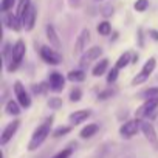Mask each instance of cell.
Wrapping results in <instances>:
<instances>
[{
	"instance_id": "cell-20",
	"label": "cell",
	"mask_w": 158,
	"mask_h": 158,
	"mask_svg": "<svg viewBox=\"0 0 158 158\" xmlns=\"http://www.w3.org/2000/svg\"><path fill=\"white\" fill-rule=\"evenodd\" d=\"M5 110H6V113H8V115H14V116H17V115L20 113V104L11 99V101H8V102H6Z\"/></svg>"
},
{
	"instance_id": "cell-8",
	"label": "cell",
	"mask_w": 158,
	"mask_h": 158,
	"mask_svg": "<svg viewBox=\"0 0 158 158\" xmlns=\"http://www.w3.org/2000/svg\"><path fill=\"white\" fill-rule=\"evenodd\" d=\"M158 106V98H152V99H146V102L136 110V118H143L146 115L153 113V110Z\"/></svg>"
},
{
	"instance_id": "cell-7",
	"label": "cell",
	"mask_w": 158,
	"mask_h": 158,
	"mask_svg": "<svg viewBox=\"0 0 158 158\" xmlns=\"http://www.w3.org/2000/svg\"><path fill=\"white\" fill-rule=\"evenodd\" d=\"M90 42V31L89 30H82L81 34L77 36L76 39V44H74V50L73 53L74 54H79V53H82L85 48H87V44Z\"/></svg>"
},
{
	"instance_id": "cell-11",
	"label": "cell",
	"mask_w": 158,
	"mask_h": 158,
	"mask_svg": "<svg viewBox=\"0 0 158 158\" xmlns=\"http://www.w3.org/2000/svg\"><path fill=\"white\" fill-rule=\"evenodd\" d=\"M65 87V79L59 71H53L50 74V89L53 92H60Z\"/></svg>"
},
{
	"instance_id": "cell-5",
	"label": "cell",
	"mask_w": 158,
	"mask_h": 158,
	"mask_svg": "<svg viewBox=\"0 0 158 158\" xmlns=\"http://www.w3.org/2000/svg\"><path fill=\"white\" fill-rule=\"evenodd\" d=\"M40 57H42L47 64H51V65H57V64H60V60H62L60 54H59L54 48H50V47H42V48H40Z\"/></svg>"
},
{
	"instance_id": "cell-9",
	"label": "cell",
	"mask_w": 158,
	"mask_h": 158,
	"mask_svg": "<svg viewBox=\"0 0 158 158\" xmlns=\"http://www.w3.org/2000/svg\"><path fill=\"white\" fill-rule=\"evenodd\" d=\"M19 126H20V121H19V119H14L13 123H10V124L3 129V132H2V136H0V143H2V144H6V143L13 138V135L17 132Z\"/></svg>"
},
{
	"instance_id": "cell-22",
	"label": "cell",
	"mask_w": 158,
	"mask_h": 158,
	"mask_svg": "<svg viewBox=\"0 0 158 158\" xmlns=\"http://www.w3.org/2000/svg\"><path fill=\"white\" fill-rule=\"evenodd\" d=\"M155 65H156V60H155V57H150L146 64H144V67H143V70H141V74H144V76H150V73L155 70Z\"/></svg>"
},
{
	"instance_id": "cell-1",
	"label": "cell",
	"mask_w": 158,
	"mask_h": 158,
	"mask_svg": "<svg viewBox=\"0 0 158 158\" xmlns=\"http://www.w3.org/2000/svg\"><path fill=\"white\" fill-rule=\"evenodd\" d=\"M51 124H53V118L50 116L48 119H45V121L34 130V133H33V136H31V141H30V144H28V150H36V149L48 138L50 130H51Z\"/></svg>"
},
{
	"instance_id": "cell-31",
	"label": "cell",
	"mask_w": 158,
	"mask_h": 158,
	"mask_svg": "<svg viewBox=\"0 0 158 158\" xmlns=\"http://www.w3.org/2000/svg\"><path fill=\"white\" fill-rule=\"evenodd\" d=\"M73 153V149L71 147H67V149H64V150H60L57 155H54L53 158H70V155Z\"/></svg>"
},
{
	"instance_id": "cell-24",
	"label": "cell",
	"mask_w": 158,
	"mask_h": 158,
	"mask_svg": "<svg viewBox=\"0 0 158 158\" xmlns=\"http://www.w3.org/2000/svg\"><path fill=\"white\" fill-rule=\"evenodd\" d=\"M147 6H149V2H147V0H136V2H135V10L139 11V13L146 11Z\"/></svg>"
},
{
	"instance_id": "cell-14",
	"label": "cell",
	"mask_w": 158,
	"mask_h": 158,
	"mask_svg": "<svg viewBox=\"0 0 158 158\" xmlns=\"http://www.w3.org/2000/svg\"><path fill=\"white\" fill-rule=\"evenodd\" d=\"M47 37H48V40H50V45H51L54 50H59V48H60L59 36H57L56 30H54L51 25H48V27H47Z\"/></svg>"
},
{
	"instance_id": "cell-12",
	"label": "cell",
	"mask_w": 158,
	"mask_h": 158,
	"mask_svg": "<svg viewBox=\"0 0 158 158\" xmlns=\"http://www.w3.org/2000/svg\"><path fill=\"white\" fill-rule=\"evenodd\" d=\"M36 16H37V11H36V8L31 5V6H30V10L27 11V14H25V16H23V19H22V25L25 27V30H27V31H31V30L34 28Z\"/></svg>"
},
{
	"instance_id": "cell-26",
	"label": "cell",
	"mask_w": 158,
	"mask_h": 158,
	"mask_svg": "<svg viewBox=\"0 0 158 158\" xmlns=\"http://www.w3.org/2000/svg\"><path fill=\"white\" fill-rule=\"evenodd\" d=\"M143 96H146L147 99H152V98H158V87H155V89H149V90L143 92Z\"/></svg>"
},
{
	"instance_id": "cell-28",
	"label": "cell",
	"mask_w": 158,
	"mask_h": 158,
	"mask_svg": "<svg viewBox=\"0 0 158 158\" xmlns=\"http://www.w3.org/2000/svg\"><path fill=\"white\" fill-rule=\"evenodd\" d=\"M81 96H82V92L79 90V89H74V90L70 93V101H71V102H77L79 99H81Z\"/></svg>"
},
{
	"instance_id": "cell-34",
	"label": "cell",
	"mask_w": 158,
	"mask_h": 158,
	"mask_svg": "<svg viewBox=\"0 0 158 158\" xmlns=\"http://www.w3.org/2000/svg\"><path fill=\"white\" fill-rule=\"evenodd\" d=\"M113 93H115V92H113L112 89H109V90H106V92L99 93V95H98V98H99V99H107V98H110Z\"/></svg>"
},
{
	"instance_id": "cell-18",
	"label": "cell",
	"mask_w": 158,
	"mask_h": 158,
	"mask_svg": "<svg viewBox=\"0 0 158 158\" xmlns=\"http://www.w3.org/2000/svg\"><path fill=\"white\" fill-rule=\"evenodd\" d=\"M98 129H99V126L98 124H89V126H85L82 130H81V138H92L96 132H98Z\"/></svg>"
},
{
	"instance_id": "cell-15",
	"label": "cell",
	"mask_w": 158,
	"mask_h": 158,
	"mask_svg": "<svg viewBox=\"0 0 158 158\" xmlns=\"http://www.w3.org/2000/svg\"><path fill=\"white\" fill-rule=\"evenodd\" d=\"M5 22H6V25H8L11 30H14V31H19V30H20V23H22V20H20L17 16L8 14L6 19H5Z\"/></svg>"
},
{
	"instance_id": "cell-19",
	"label": "cell",
	"mask_w": 158,
	"mask_h": 158,
	"mask_svg": "<svg viewBox=\"0 0 158 158\" xmlns=\"http://www.w3.org/2000/svg\"><path fill=\"white\" fill-rule=\"evenodd\" d=\"M30 6H31L30 0H20V2H19V6H17V13H16V16L22 20L23 16L27 14V11L30 10Z\"/></svg>"
},
{
	"instance_id": "cell-32",
	"label": "cell",
	"mask_w": 158,
	"mask_h": 158,
	"mask_svg": "<svg viewBox=\"0 0 158 158\" xmlns=\"http://www.w3.org/2000/svg\"><path fill=\"white\" fill-rule=\"evenodd\" d=\"M14 2H16V0H2V11H3V13L10 11V10L13 8Z\"/></svg>"
},
{
	"instance_id": "cell-25",
	"label": "cell",
	"mask_w": 158,
	"mask_h": 158,
	"mask_svg": "<svg viewBox=\"0 0 158 158\" xmlns=\"http://www.w3.org/2000/svg\"><path fill=\"white\" fill-rule=\"evenodd\" d=\"M70 130H71V127H67V126H65V127H57V129L53 132V136H54V138H59V136H62V135H67Z\"/></svg>"
},
{
	"instance_id": "cell-13",
	"label": "cell",
	"mask_w": 158,
	"mask_h": 158,
	"mask_svg": "<svg viewBox=\"0 0 158 158\" xmlns=\"http://www.w3.org/2000/svg\"><path fill=\"white\" fill-rule=\"evenodd\" d=\"M92 115V112L90 110H76L74 113H71L70 116H68V121L73 124V126H77V124H81V123H84L89 116Z\"/></svg>"
},
{
	"instance_id": "cell-33",
	"label": "cell",
	"mask_w": 158,
	"mask_h": 158,
	"mask_svg": "<svg viewBox=\"0 0 158 158\" xmlns=\"http://www.w3.org/2000/svg\"><path fill=\"white\" fill-rule=\"evenodd\" d=\"M146 79H147V76H144V74H141V73H139L138 76H135V77H133V81H132V85H138V84L144 82Z\"/></svg>"
},
{
	"instance_id": "cell-21",
	"label": "cell",
	"mask_w": 158,
	"mask_h": 158,
	"mask_svg": "<svg viewBox=\"0 0 158 158\" xmlns=\"http://www.w3.org/2000/svg\"><path fill=\"white\" fill-rule=\"evenodd\" d=\"M132 60H133V59H132V54L127 51V53H124V54L119 56V59L116 60V65H115V67H116L118 70H119V68H124V67H127Z\"/></svg>"
},
{
	"instance_id": "cell-10",
	"label": "cell",
	"mask_w": 158,
	"mask_h": 158,
	"mask_svg": "<svg viewBox=\"0 0 158 158\" xmlns=\"http://www.w3.org/2000/svg\"><path fill=\"white\" fill-rule=\"evenodd\" d=\"M101 54H102V48H101V47H92V48H89V50L82 54V57H81V65H82V67H84V65H89L92 60H96Z\"/></svg>"
},
{
	"instance_id": "cell-2",
	"label": "cell",
	"mask_w": 158,
	"mask_h": 158,
	"mask_svg": "<svg viewBox=\"0 0 158 158\" xmlns=\"http://www.w3.org/2000/svg\"><path fill=\"white\" fill-rule=\"evenodd\" d=\"M25 51H27L25 42L23 40H17L14 44V47L11 48V59H10V64H8V70L10 71H14L20 65V62H22V59L25 56Z\"/></svg>"
},
{
	"instance_id": "cell-27",
	"label": "cell",
	"mask_w": 158,
	"mask_h": 158,
	"mask_svg": "<svg viewBox=\"0 0 158 158\" xmlns=\"http://www.w3.org/2000/svg\"><path fill=\"white\" fill-rule=\"evenodd\" d=\"M116 77H118V68L115 67V68H112V70L109 71V74H107V82H109V84L115 82Z\"/></svg>"
},
{
	"instance_id": "cell-29",
	"label": "cell",
	"mask_w": 158,
	"mask_h": 158,
	"mask_svg": "<svg viewBox=\"0 0 158 158\" xmlns=\"http://www.w3.org/2000/svg\"><path fill=\"white\" fill-rule=\"evenodd\" d=\"M48 87L50 85H47V84H36V85H33V92L36 95H40V93H45Z\"/></svg>"
},
{
	"instance_id": "cell-36",
	"label": "cell",
	"mask_w": 158,
	"mask_h": 158,
	"mask_svg": "<svg viewBox=\"0 0 158 158\" xmlns=\"http://www.w3.org/2000/svg\"><path fill=\"white\" fill-rule=\"evenodd\" d=\"M68 2H70V5H71V6H77L81 0H68Z\"/></svg>"
},
{
	"instance_id": "cell-16",
	"label": "cell",
	"mask_w": 158,
	"mask_h": 158,
	"mask_svg": "<svg viewBox=\"0 0 158 158\" xmlns=\"http://www.w3.org/2000/svg\"><path fill=\"white\" fill-rule=\"evenodd\" d=\"M67 77H68V81H71V82H82L85 79V73L82 70H71Z\"/></svg>"
},
{
	"instance_id": "cell-3",
	"label": "cell",
	"mask_w": 158,
	"mask_h": 158,
	"mask_svg": "<svg viewBox=\"0 0 158 158\" xmlns=\"http://www.w3.org/2000/svg\"><path fill=\"white\" fill-rule=\"evenodd\" d=\"M14 95H16V98H17V102H19L22 107L28 109V107L31 106V98L28 96V93H27V90H25V87L22 85L20 81H16V82H14Z\"/></svg>"
},
{
	"instance_id": "cell-4",
	"label": "cell",
	"mask_w": 158,
	"mask_h": 158,
	"mask_svg": "<svg viewBox=\"0 0 158 158\" xmlns=\"http://www.w3.org/2000/svg\"><path fill=\"white\" fill-rule=\"evenodd\" d=\"M141 127V124H139V121L138 119H130V121H126L123 126H121V129H119V135L123 136V138H132L133 135H136V132H138V129Z\"/></svg>"
},
{
	"instance_id": "cell-35",
	"label": "cell",
	"mask_w": 158,
	"mask_h": 158,
	"mask_svg": "<svg viewBox=\"0 0 158 158\" xmlns=\"http://www.w3.org/2000/svg\"><path fill=\"white\" fill-rule=\"evenodd\" d=\"M149 34L152 36V39H155V40H158V33H156L155 30H150V31H149Z\"/></svg>"
},
{
	"instance_id": "cell-17",
	"label": "cell",
	"mask_w": 158,
	"mask_h": 158,
	"mask_svg": "<svg viewBox=\"0 0 158 158\" xmlns=\"http://www.w3.org/2000/svg\"><path fill=\"white\" fill-rule=\"evenodd\" d=\"M107 67H109V60L107 59H101L93 68V76H102L107 71Z\"/></svg>"
},
{
	"instance_id": "cell-30",
	"label": "cell",
	"mask_w": 158,
	"mask_h": 158,
	"mask_svg": "<svg viewBox=\"0 0 158 158\" xmlns=\"http://www.w3.org/2000/svg\"><path fill=\"white\" fill-rule=\"evenodd\" d=\"M48 106L56 110V109H59V107L62 106V99H60V98H50V99H48Z\"/></svg>"
},
{
	"instance_id": "cell-23",
	"label": "cell",
	"mask_w": 158,
	"mask_h": 158,
	"mask_svg": "<svg viewBox=\"0 0 158 158\" xmlns=\"http://www.w3.org/2000/svg\"><path fill=\"white\" fill-rule=\"evenodd\" d=\"M110 31H112V27H110L109 22H101V23L98 25V33H99V34H102V36H109Z\"/></svg>"
},
{
	"instance_id": "cell-6",
	"label": "cell",
	"mask_w": 158,
	"mask_h": 158,
	"mask_svg": "<svg viewBox=\"0 0 158 158\" xmlns=\"http://www.w3.org/2000/svg\"><path fill=\"white\" fill-rule=\"evenodd\" d=\"M141 130H143L146 139H147L155 149H158V135H156L153 126H152L150 123H141Z\"/></svg>"
}]
</instances>
